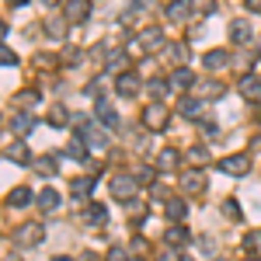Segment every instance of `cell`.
<instances>
[{
	"label": "cell",
	"instance_id": "b9f144b4",
	"mask_svg": "<svg viewBox=\"0 0 261 261\" xmlns=\"http://www.w3.org/2000/svg\"><path fill=\"white\" fill-rule=\"evenodd\" d=\"M244 7H247V11H254V14H261V0H244Z\"/></svg>",
	"mask_w": 261,
	"mask_h": 261
},
{
	"label": "cell",
	"instance_id": "f546056e",
	"mask_svg": "<svg viewBox=\"0 0 261 261\" xmlns=\"http://www.w3.org/2000/svg\"><path fill=\"white\" fill-rule=\"evenodd\" d=\"M146 91H150V94H153V98H157V101H164V94L171 91V84H167V81H161V77H157V81H150V84H146Z\"/></svg>",
	"mask_w": 261,
	"mask_h": 261
},
{
	"label": "cell",
	"instance_id": "f6af8a7d",
	"mask_svg": "<svg viewBox=\"0 0 261 261\" xmlns=\"http://www.w3.org/2000/svg\"><path fill=\"white\" fill-rule=\"evenodd\" d=\"M4 35H7V24H4V21H0V39H4Z\"/></svg>",
	"mask_w": 261,
	"mask_h": 261
},
{
	"label": "cell",
	"instance_id": "4dcf8cb0",
	"mask_svg": "<svg viewBox=\"0 0 261 261\" xmlns=\"http://www.w3.org/2000/svg\"><path fill=\"white\" fill-rule=\"evenodd\" d=\"M35 101H39V91H18V108L21 112H28Z\"/></svg>",
	"mask_w": 261,
	"mask_h": 261
},
{
	"label": "cell",
	"instance_id": "1f68e13d",
	"mask_svg": "<svg viewBox=\"0 0 261 261\" xmlns=\"http://www.w3.org/2000/svg\"><path fill=\"white\" fill-rule=\"evenodd\" d=\"M66 119H70V115H66L63 105H49V122H53V125H66Z\"/></svg>",
	"mask_w": 261,
	"mask_h": 261
},
{
	"label": "cell",
	"instance_id": "5bb4252c",
	"mask_svg": "<svg viewBox=\"0 0 261 261\" xmlns=\"http://www.w3.org/2000/svg\"><path fill=\"white\" fill-rule=\"evenodd\" d=\"M171 87H174V91H192V87H195V73H192V70H188V66H178V70H174V73H171Z\"/></svg>",
	"mask_w": 261,
	"mask_h": 261
},
{
	"label": "cell",
	"instance_id": "603a6c76",
	"mask_svg": "<svg viewBox=\"0 0 261 261\" xmlns=\"http://www.w3.org/2000/svg\"><path fill=\"white\" fill-rule=\"evenodd\" d=\"M35 164V171H39L42 178H53V174H56V167H60V164H56V157H49V153H45V157H39V161H32Z\"/></svg>",
	"mask_w": 261,
	"mask_h": 261
},
{
	"label": "cell",
	"instance_id": "bcb514c9",
	"mask_svg": "<svg viewBox=\"0 0 261 261\" xmlns=\"http://www.w3.org/2000/svg\"><path fill=\"white\" fill-rule=\"evenodd\" d=\"M11 4H14V7H24V4H28V0H11Z\"/></svg>",
	"mask_w": 261,
	"mask_h": 261
},
{
	"label": "cell",
	"instance_id": "277c9868",
	"mask_svg": "<svg viewBox=\"0 0 261 261\" xmlns=\"http://www.w3.org/2000/svg\"><path fill=\"white\" fill-rule=\"evenodd\" d=\"M136 188H140V181L133 178V174H115V178H112V195L119 202H129L136 195Z\"/></svg>",
	"mask_w": 261,
	"mask_h": 261
},
{
	"label": "cell",
	"instance_id": "ab89813d",
	"mask_svg": "<svg viewBox=\"0 0 261 261\" xmlns=\"http://www.w3.org/2000/svg\"><path fill=\"white\" fill-rule=\"evenodd\" d=\"M192 7H199V11H213L216 0H192Z\"/></svg>",
	"mask_w": 261,
	"mask_h": 261
},
{
	"label": "cell",
	"instance_id": "c3c4849f",
	"mask_svg": "<svg viewBox=\"0 0 261 261\" xmlns=\"http://www.w3.org/2000/svg\"><path fill=\"white\" fill-rule=\"evenodd\" d=\"M53 261H73V258H63V254H60V258H53Z\"/></svg>",
	"mask_w": 261,
	"mask_h": 261
},
{
	"label": "cell",
	"instance_id": "f1b7e54d",
	"mask_svg": "<svg viewBox=\"0 0 261 261\" xmlns=\"http://www.w3.org/2000/svg\"><path fill=\"white\" fill-rule=\"evenodd\" d=\"M167 53H171V60H174V63H181V66H185V63L192 60V49H188V45H181V42H178V45H171Z\"/></svg>",
	"mask_w": 261,
	"mask_h": 261
},
{
	"label": "cell",
	"instance_id": "4fadbf2b",
	"mask_svg": "<svg viewBox=\"0 0 261 261\" xmlns=\"http://www.w3.org/2000/svg\"><path fill=\"white\" fill-rule=\"evenodd\" d=\"M4 157L14 161V164H32V150H28V143H24V140H14L7 150H4Z\"/></svg>",
	"mask_w": 261,
	"mask_h": 261
},
{
	"label": "cell",
	"instance_id": "9c48e42d",
	"mask_svg": "<svg viewBox=\"0 0 261 261\" xmlns=\"http://www.w3.org/2000/svg\"><path fill=\"white\" fill-rule=\"evenodd\" d=\"M164 244L178 251V247H185V244H192V233H188V230H185L181 223H171V226L164 230Z\"/></svg>",
	"mask_w": 261,
	"mask_h": 261
},
{
	"label": "cell",
	"instance_id": "ee69618b",
	"mask_svg": "<svg viewBox=\"0 0 261 261\" xmlns=\"http://www.w3.org/2000/svg\"><path fill=\"white\" fill-rule=\"evenodd\" d=\"M133 247H136V254H143V251H146V241H143V237H136V241H133Z\"/></svg>",
	"mask_w": 261,
	"mask_h": 261
},
{
	"label": "cell",
	"instance_id": "d6a6232c",
	"mask_svg": "<svg viewBox=\"0 0 261 261\" xmlns=\"http://www.w3.org/2000/svg\"><path fill=\"white\" fill-rule=\"evenodd\" d=\"M45 32H49L53 39H63V35H66V24H63V18H53V21H45Z\"/></svg>",
	"mask_w": 261,
	"mask_h": 261
},
{
	"label": "cell",
	"instance_id": "484cf974",
	"mask_svg": "<svg viewBox=\"0 0 261 261\" xmlns=\"http://www.w3.org/2000/svg\"><path fill=\"white\" fill-rule=\"evenodd\" d=\"M230 39L237 42V45L247 42V39H251V24H247V21H233V24H230Z\"/></svg>",
	"mask_w": 261,
	"mask_h": 261
},
{
	"label": "cell",
	"instance_id": "cb8c5ba5",
	"mask_svg": "<svg viewBox=\"0 0 261 261\" xmlns=\"http://www.w3.org/2000/svg\"><path fill=\"white\" fill-rule=\"evenodd\" d=\"M66 153H70V157H77L81 164H87V161H91V157H87V143H84L81 136H73V140H70V146H66Z\"/></svg>",
	"mask_w": 261,
	"mask_h": 261
},
{
	"label": "cell",
	"instance_id": "ac0fdd59",
	"mask_svg": "<svg viewBox=\"0 0 261 261\" xmlns=\"http://www.w3.org/2000/svg\"><path fill=\"white\" fill-rule=\"evenodd\" d=\"M164 213L171 216V223H181L185 216H188V202L185 199H167L164 202Z\"/></svg>",
	"mask_w": 261,
	"mask_h": 261
},
{
	"label": "cell",
	"instance_id": "7402d4cb",
	"mask_svg": "<svg viewBox=\"0 0 261 261\" xmlns=\"http://www.w3.org/2000/svg\"><path fill=\"white\" fill-rule=\"evenodd\" d=\"M226 63H230V53H226V49L205 53V66H209V70H220V66H226Z\"/></svg>",
	"mask_w": 261,
	"mask_h": 261
},
{
	"label": "cell",
	"instance_id": "74e56055",
	"mask_svg": "<svg viewBox=\"0 0 261 261\" xmlns=\"http://www.w3.org/2000/svg\"><path fill=\"white\" fill-rule=\"evenodd\" d=\"M133 178L143 181V185H153V167H146V164H143V167H136V174H133Z\"/></svg>",
	"mask_w": 261,
	"mask_h": 261
},
{
	"label": "cell",
	"instance_id": "2e32d148",
	"mask_svg": "<svg viewBox=\"0 0 261 261\" xmlns=\"http://www.w3.org/2000/svg\"><path fill=\"white\" fill-rule=\"evenodd\" d=\"M237 87H241L244 98H251V101H258V98H261V77H258V73H244Z\"/></svg>",
	"mask_w": 261,
	"mask_h": 261
},
{
	"label": "cell",
	"instance_id": "5b68a950",
	"mask_svg": "<svg viewBox=\"0 0 261 261\" xmlns=\"http://www.w3.org/2000/svg\"><path fill=\"white\" fill-rule=\"evenodd\" d=\"M216 167H220L223 174L241 178V174H247V171H251V161H247L244 153H233V157H223V161H216Z\"/></svg>",
	"mask_w": 261,
	"mask_h": 261
},
{
	"label": "cell",
	"instance_id": "f35d334b",
	"mask_svg": "<svg viewBox=\"0 0 261 261\" xmlns=\"http://www.w3.org/2000/svg\"><path fill=\"white\" fill-rule=\"evenodd\" d=\"M14 63H18V56H14L7 45H0V66H14Z\"/></svg>",
	"mask_w": 261,
	"mask_h": 261
},
{
	"label": "cell",
	"instance_id": "6da1fadb",
	"mask_svg": "<svg viewBox=\"0 0 261 261\" xmlns=\"http://www.w3.org/2000/svg\"><path fill=\"white\" fill-rule=\"evenodd\" d=\"M42 237H45V226H42L39 220H32V223H21V226H18L14 244H18V247H39Z\"/></svg>",
	"mask_w": 261,
	"mask_h": 261
},
{
	"label": "cell",
	"instance_id": "30bf717a",
	"mask_svg": "<svg viewBox=\"0 0 261 261\" xmlns=\"http://www.w3.org/2000/svg\"><path fill=\"white\" fill-rule=\"evenodd\" d=\"M91 188H94L91 178H73L70 181V199L81 202V205H87V202H91Z\"/></svg>",
	"mask_w": 261,
	"mask_h": 261
},
{
	"label": "cell",
	"instance_id": "ffe728a7",
	"mask_svg": "<svg viewBox=\"0 0 261 261\" xmlns=\"http://www.w3.org/2000/svg\"><path fill=\"white\" fill-rule=\"evenodd\" d=\"M35 129V115L32 112H18V119H14V133H18V140L21 136H28Z\"/></svg>",
	"mask_w": 261,
	"mask_h": 261
},
{
	"label": "cell",
	"instance_id": "836d02e7",
	"mask_svg": "<svg viewBox=\"0 0 261 261\" xmlns=\"http://www.w3.org/2000/svg\"><path fill=\"white\" fill-rule=\"evenodd\" d=\"M105 261H133V258H129V251H125L122 244H115V247H108V254H105Z\"/></svg>",
	"mask_w": 261,
	"mask_h": 261
},
{
	"label": "cell",
	"instance_id": "7bdbcfd3",
	"mask_svg": "<svg viewBox=\"0 0 261 261\" xmlns=\"http://www.w3.org/2000/svg\"><path fill=\"white\" fill-rule=\"evenodd\" d=\"M202 129H205V136H216L220 129H216V122H202Z\"/></svg>",
	"mask_w": 261,
	"mask_h": 261
},
{
	"label": "cell",
	"instance_id": "681fc988",
	"mask_svg": "<svg viewBox=\"0 0 261 261\" xmlns=\"http://www.w3.org/2000/svg\"><path fill=\"white\" fill-rule=\"evenodd\" d=\"M258 53H261V35H258Z\"/></svg>",
	"mask_w": 261,
	"mask_h": 261
},
{
	"label": "cell",
	"instance_id": "60d3db41",
	"mask_svg": "<svg viewBox=\"0 0 261 261\" xmlns=\"http://www.w3.org/2000/svg\"><path fill=\"white\" fill-rule=\"evenodd\" d=\"M161 261H185V258H181V254L174 251V247H167V251L161 254Z\"/></svg>",
	"mask_w": 261,
	"mask_h": 261
},
{
	"label": "cell",
	"instance_id": "f5cc1de1",
	"mask_svg": "<svg viewBox=\"0 0 261 261\" xmlns=\"http://www.w3.org/2000/svg\"><path fill=\"white\" fill-rule=\"evenodd\" d=\"M216 261H223V258H216Z\"/></svg>",
	"mask_w": 261,
	"mask_h": 261
},
{
	"label": "cell",
	"instance_id": "d590c367",
	"mask_svg": "<svg viewBox=\"0 0 261 261\" xmlns=\"http://www.w3.org/2000/svg\"><path fill=\"white\" fill-rule=\"evenodd\" d=\"M223 213H226L230 220H244V216H241V202H237V199H226V202H223Z\"/></svg>",
	"mask_w": 261,
	"mask_h": 261
},
{
	"label": "cell",
	"instance_id": "8fae6325",
	"mask_svg": "<svg viewBox=\"0 0 261 261\" xmlns=\"http://www.w3.org/2000/svg\"><path fill=\"white\" fill-rule=\"evenodd\" d=\"M84 223H87V226H105V223H108V209H105L101 202H87V205H84Z\"/></svg>",
	"mask_w": 261,
	"mask_h": 261
},
{
	"label": "cell",
	"instance_id": "e0dca14e",
	"mask_svg": "<svg viewBox=\"0 0 261 261\" xmlns=\"http://www.w3.org/2000/svg\"><path fill=\"white\" fill-rule=\"evenodd\" d=\"M91 18V0H66V21H87Z\"/></svg>",
	"mask_w": 261,
	"mask_h": 261
},
{
	"label": "cell",
	"instance_id": "4316f807",
	"mask_svg": "<svg viewBox=\"0 0 261 261\" xmlns=\"http://www.w3.org/2000/svg\"><path fill=\"white\" fill-rule=\"evenodd\" d=\"M185 161H192L195 167H202V164H209V150H205V146H188Z\"/></svg>",
	"mask_w": 261,
	"mask_h": 261
},
{
	"label": "cell",
	"instance_id": "ba28073f",
	"mask_svg": "<svg viewBox=\"0 0 261 261\" xmlns=\"http://www.w3.org/2000/svg\"><path fill=\"white\" fill-rule=\"evenodd\" d=\"M181 188H185V192H192V195L205 192V171H202V167H192V171H185V174H181Z\"/></svg>",
	"mask_w": 261,
	"mask_h": 261
},
{
	"label": "cell",
	"instance_id": "3957f363",
	"mask_svg": "<svg viewBox=\"0 0 261 261\" xmlns=\"http://www.w3.org/2000/svg\"><path fill=\"white\" fill-rule=\"evenodd\" d=\"M77 125H81V133H77V136L87 143V150H105V146H108V136L101 133L98 125H91L87 119H77Z\"/></svg>",
	"mask_w": 261,
	"mask_h": 261
},
{
	"label": "cell",
	"instance_id": "7a4b0ae2",
	"mask_svg": "<svg viewBox=\"0 0 261 261\" xmlns=\"http://www.w3.org/2000/svg\"><path fill=\"white\" fill-rule=\"evenodd\" d=\"M167 108H164V101H150L146 108H143V125L150 129V133H161L164 125H167Z\"/></svg>",
	"mask_w": 261,
	"mask_h": 261
},
{
	"label": "cell",
	"instance_id": "8992f818",
	"mask_svg": "<svg viewBox=\"0 0 261 261\" xmlns=\"http://www.w3.org/2000/svg\"><path fill=\"white\" fill-rule=\"evenodd\" d=\"M115 91H119L122 98H136L140 94V77L133 70H122L119 77H115Z\"/></svg>",
	"mask_w": 261,
	"mask_h": 261
},
{
	"label": "cell",
	"instance_id": "8d00e7d4",
	"mask_svg": "<svg viewBox=\"0 0 261 261\" xmlns=\"http://www.w3.org/2000/svg\"><path fill=\"white\" fill-rule=\"evenodd\" d=\"M202 94H209V98H220V94H223V84H220V81H205V84H202Z\"/></svg>",
	"mask_w": 261,
	"mask_h": 261
},
{
	"label": "cell",
	"instance_id": "7dc6e473",
	"mask_svg": "<svg viewBox=\"0 0 261 261\" xmlns=\"http://www.w3.org/2000/svg\"><path fill=\"white\" fill-rule=\"evenodd\" d=\"M244 261H261V258H258V254H251V258H244Z\"/></svg>",
	"mask_w": 261,
	"mask_h": 261
},
{
	"label": "cell",
	"instance_id": "e575fe53",
	"mask_svg": "<svg viewBox=\"0 0 261 261\" xmlns=\"http://www.w3.org/2000/svg\"><path fill=\"white\" fill-rule=\"evenodd\" d=\"M258 241H261V233H244V241H241V247L247 251V258L258 251Z\"/></svg>",
	"mask_w": 261,
	"mask_h": 261
},
{
	"label": "cell",
	"instance_id": "52a82bcc",
	"mask_svg": "<svg viewBox=\"0 0 261 261\" xmlns=\"http://www.w3.org/2000/svg\"><path fill=\"white\" fill-rule=\"evenodd\" d=\"M136 45H143L146 53H157V49L164 45V32H161V24H150V28H143L140 39H136Z\"/></svg>",
	"mask_w": 261,
	"mask_h": 261
},
{
	"label": "cell",
	"instance_id": "83f0119b",
	"mask_svg": "<svg viewBox=\"0 0 261 261\" xmlns=\"http://www.w3.org/2000/svg\"><path fill=\"white\" fill-rule=\"evenodd\" d=\"M39 205L45 209V213H49V209H56V205H60V192H53V188H45V192L39 195Z\"/></svg>",
	"mask_w": 261,
	"mask_h": 261
},
{
	"label": "cell",
	"instance_id": "44dd1931",
	"mask_svg": "<svg viewBox=\"0 0 261 261\" xmlns=\"http://www.w3.org/2000/svg\"><path fill=\"white\" fill-rule=\"evenodd\" d=\"M178 161H181V153L167 146V150H161V157H157V167H161V171H174V167H178Z\"/></svg>",
	"mask_w": 261,
	"mask_h": 261
},
{
	"label": "cell",
	"instance_id": "816d5d0a",
	"mask_svg": "<svg viewBox=\"0 0 261 261\" xmlns=\"http://www.w3.org/2000/svg\"><path fill=\"white\" fill-rule=\"evenodd\" d=\"M11 261H18V258H11Z\"/></svg>",
	"mask_w": 261,
	"mask_h": 261
},
{
	"label": "cell",
	"instance_id": "9a60e30c",
	"mask_svg": "<svg viewBox=\"0 0 261 261\" xmlns=\"http://www.w3.org/2000/svg\"><path fill=\"white\" fill-rule=\"evenodd\" d=\"M164 14H167V21H185L192 14V0H167Z\"/></svg>",
	"mask_w": 261,
	"mask_h": 261
},
{
	"label": "cell",
	"instance_id": "d6986e66",
	"mask_svg": "<svg viewBox=\"0 0 261 261\" xmlns=\"http://www.w3.org/2000/svg\"><path fill=\"white\" fill-rule=\"evenodd\" d=\"M94 115H98V119L105 122L108 129H115V125H119V115H115V108H112V105H108L105 98H101L98 105H94Z\"/></svg>",
	"mask_w": 261,
	"mask_h": 261
},
{
	"label": "cell",
	"instance_id": "f907efd6",
	"mask_svg": "<svg viewBox=\"0 0 261 261\" xmlns=\"http://www.w3.org/2000/svg\"><path fill=\"white\" fill-rule=\"evenodd\" d=\"M42 4H56V0H42Z\"/></svg>",
	"mask_w": 261,
	"mask_h": 261
},
{
	"label": "cell",
	"instance_id": "7c38bea8",
	"mask_svg": "<svg viewBox=\"0 0 261 261\" xmlns=\"http://www.w3.org/2000/svg\"><path fill=\"white\" fill-rule=\"evenodd\" d=\"M178 112L185 115V119H202V115H205V101H202V98H188V94H185V98L178 101Z\"/></svg>",
	"mask_w": 261,
	"mask_h": 261
},
{
	"label": "cell",
	"instance_id": "d4e9b609",
	"mask_svg": "<svg viewBox=\"0 0 261 261\" xmlns=\"http://www.w3.org/2000/svg\"><path fill=\"white\" fill-rule=\"evenodd\" d=\"M7 202H11L14 209H21V205H28V202H32V188H28V185H21V188H14V192L7 195Z\"/></svg>",
	"mask_w": 261,
	"mask_h": 261
}]
</instances>
